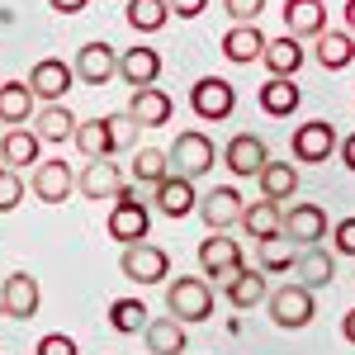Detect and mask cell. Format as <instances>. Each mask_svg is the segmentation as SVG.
<instances>
[{
	"label": "cell",
	"mask_w": 355,
	"mask_h": 355,
	"mask_svg": "<svg viewBox=\"0 0 355 355\" xmlns=\"http://www.w3.org/2000/svg\"><path fill=\"white\" fill-rule=\"evenodd\" d=\"M33 90L24 81H0V123H10V128H24L28 119H33Z\"/></svg>",
	"instance_id": "4dcf8cb0"
},
{
	"label": "cell",
	"mask_w": 355,
	"mask_h": 355,
	"mask_svg": "<svg viewBox=\"0 0 355 355\" xmlns=\"http://www.w3.org/2000/svg\"><path fill=\"white\" fill-rule=\"evenodd\" d=\"M123 19H128L133 33H162L171 10H166V0H128L123 5Z\"/></svg>",
	"instance_id": "836d02e7"
},
{
	"label": "cell",
	"mask_w": 355,
	"mask_h": 355,
	"mask_svg": "<svg viewBox=\"0 0 355 355\" xmlns=\"http://www.w3.org/2000/svg\"><path fill=\"white\" fill-rule=\"evenodd\" d=\"M19 199H24V180H19V171H0V214L19 209Z\"/></svg>",
	"instance_id": "f35d334b"
},
{
	"label": "cell",
	"mask_w": 355,
	"mask_h": 355,
	"mask_svg": "<svg viewBox=\"0 0 355 355\" xmlns=\"http://www.w3.org/2000/svg\"><path fill=\"white\" fill-rule=\"evenodd\" d=\"M289 152H294V162H303V166H322L331 152H336V123H327V119L299 123L294 137H289Z\"/></svg>",
	"instance_id": "9c48e42d"
},
{
	"label": "cell",
	"mask_w": 355,
	"mask_h": 355,
	"mask_svg": "<svg viewBox=\"0 0 355 355\" xmlns=\"http://www.w3.org/2000/svg\"><path fill=\"white\" fill-rule=\"evenodd\" d=\"M266 308H270V322L279 331H303L318 318V299L303 284H279V289H270L266 294Z\"/></svg>",
	"instance_id": "277c9868"
},
{
	"label": "cell",
	"mask_w": 355,
	"mask_h": 355,
	"mask_svg": "<svg viewBox=\"0 0 355 355\" xmlns=\"http://www.w3.org/2000/svg\"><path fill=\"white\" fill-rule=\"evenodd\" d=\"M256 105H261V114H270V119H289L303 105V90L294 85V76H270V81L256 90Z\"/></svg>",
	"instance_id": "7402d4cb"
},
{
	"label": "cell",
	"mask_w": 355,
	"mask_h": 355,
	"mask_svg": "<svg viewBox=\"0 0 355 355\" xmlns=\"http://www.w3.org/2000/svg\"><path fill=\"white\" fill-rule=\"evenodd\" d=\"M71 71H76V81L85 85H110L114 76H119V53H114L105 38H95V43H85L81 53H76V62H71Z\"/></svg>",
	"instance_id": "4fadbf2b"
},
{
	"label": "cell",
	"mask_w": 355,
	"mask_h": 355,
	"mask_svg": "<svg viewBox=\"0 0 355 355\" xmlns=\"http://www.w3.org/2000/svg\"><path fill=\"white\" fill-rule=\"evenodd\" d=\"M223 294H227V303L237 308V313H246V308H256V303H266V294H270V284H266V275L251 270V266H242V270L232 275L227 284H223Z\"/></svg>",
	"instance_id": "f1b7e54d"
},
{
	"label": "cell",
	"mask_w": 355,
	"mask_h": 355,
	"mask_svg": "<svg viewBox=\"0 0 355 355\" xmlns=\"http://www.w3.org/2000/svg\"><path fill=\"white\" fill-rule=\"evenodd\" d=\"M242 209H246V199L232 190V185H214V190L199 199V209H194V214L204 218L209 232H227V227H237V223H242Z\"/></svg>",
	"instance_id": "8fae6325"
},
{
	"label": "cell",
	"mask_w": 355,
	"mask_h": 355,
	"mask_svg": "<svg viewBox=\"0 0 355 355\" xmlns=\"http://www.w3.org/2000/svg\"><path fill=\"white\" fill-rule=\"evenodd\" d=\"M33 355H81V351H76V341H71V336H62V331H48V336L33 346Z\"/></svg>",
	"instance_id": "60d3db41"
},
{
	"label": "cell",
	"mask_w": 355,
	"mask_h": 355,
	"mask_svg": "<svg viewBox=\"0 0 355 355\" xmlns=\"http://www.w3.org/2000/svg\"><path fill=\"white\" fill-rule=\"evenodd\" d=\"M119 76L128 81V90H142V85H157L162 81V53L137 43L128 53H119Z\"/></svg>",
	"instance_id": "ffe728a7"
},
{
	"label": "cell",
	"mask_w": 355,
	"mask_h": 355,
	"mask_svg": "<svg viewBox=\"0 0 355 355\" xmlns=\"http://www.w3.org/2000/svg\"><path fill=\"white\" fill-rule=\"evenodd\" d=\"M171 175V162H166L162 147H137L133 157V185H162Z\"/></svg>",
	"instance_id": "8d00e7d4"
},
{
	"label": "cell",
	"mask_w": 355,
	"mask_h": 355,
	"mask_svg": "<svg viewBox=\"0 0 355 355\" xmlns=\"http://www.w3.org/2000/svg\"><path fill=\"white\" fill-rule=\"evenodd\" d=\"M28 90H33V100H43V105H62V95L76 85V71L62 62V57H43V62H33V71H28Z\"/></svg>",
	"instance_id": "30bf717a"
},
{
	"label": "cell",
	"mask_w": 355,
	"mask_h": 355,
	"mask_svg": "<svg viewBox=\"0 0 355 355\" xmlns=\"http://www.w3.org/2000/svg\"><path fill=\"white\" fill-rule=\"evenodd\" d=\"M341 336H346V341H351V346H355V308H351V313H346V318H341Z\"/></svg>",
	"instance_id": "7dc6e473"
},
{
	"label": "cell",
	"mask_w": 355,
	"mask_h": 355,
	"mask_svg": "<svg viewBox=\"0 0 355 355\" xmlns=\"http://www.w3.org/2000/svg\"><path fill=\"white\" fill-rule=\"evenodd\" d=\"M166 162H171V175L199 180V175H209V171H214V162H218V147H214V137H209V133L185 128V133H175V142L166 147Z\"/></svg>",
	"instance_id": "7a4b0ae2"
},
{
	"label": "cell",
	"mask_w": 355,
	"mask_h": 355,
	"mask_svg": "<svg viewBox=\"0 0 355 355\" xmlns=\"http://www.w3.org/2000/svg\"><path fill=\"white\" fill-rule=\"evenodd\" d=\"M242 266H246L242 242H232L227 232H209V242H199V270L209 275V279H218V289L242 270Z\"/></svg>",
	"instance_id": "52a82bcc"
},
{
	"label": "cell",
	"mask_w": 355,
	"mask_h": 355,
	"mask_svg": "<svg viewBox=\"0 0 355 355\" xmlns=\"http://www.w3.org/2000/svg\"><path fill=\"white\" fill-rule=\"evenodd\" d=\"M223 10L232 15V24H256V15L266 10V0H223Z\"/></svg>",
	"instance_id": "ab89813d"
},
{
	"label": "cell",
	"mask_w": 355,
	"mask_h": 355,
	"mask_svg": "<svg viewBox=\"0 0 355 355\" xmlns=\"http://www.w3.org/2000/svg\"><path fill=\"white\" fill-rule=\"evenodd\" d=\"M190 110L204 123H223V119L237 114V90H232V81H223V76H199L194 90H190Z\"/></svg>",
	"instance_id": "5b68a950"
},
{
	"label": "cell",
	"mask_w": 355,
	"mask_h": 355,
	"mask_svg": "<svg viewBox=\"0 0 355 355\" xmlns=\"http://www.w3.org/2000/svg\"><path fill=\"white\" fill-rule=\"evenodd\" d=\"M147 355H185V322L175 318H147Z\"/></svg>",
	"instance_id": "f546056e"
},
{
	"label": "cell",
	"mask_w": 355,
	"mask_h": 355,
	"mask_svg": "<svg viewBox=\"0 0 355 355\" xmlns=\"http://www.w3.org/2000/svg\"><path fill=\"white\" fill-rule=\"evenodd\" d=\"M341 147V162H346V171H355V133L346 137V142H336Z\"/></svg>",
	"instance_id": "f6af8a7d"
},
{
	"label": "cell",
	"mask_w": 355,
	"mask_h": 355,
	"mask_svg": "<svg viewBox=\"0 0 355 355\" xmlns=\"http://www.w3.org/2000/svg\"><path fill=\"white\" fill-rule=\"evenodd\" d=\"M166 10H171L175 19H199V15L209 10V0H166Z\"/></svg>",
	"instance_id": "7bdbcfd3"
},
{
	"label": "cell",
	"mask_w": 355,
	"mask_h": 355,
	"mask_svg": "<svg viewBox=\"0 0 355 355\" xmlns=\"http://www.w3.org/2000/svg\"><path fill=\"white\" fill-rule=\"evenodd\" d=\"M341 19H346V33L355 38V0H346V5H341Z\"/></svg>",
	"instance_id": "bcb514c9"
},
{
	"label": "cell",
	"mask_w": 355,
	"mask_h": 355,
	"mask_svg": "<svg viewBox=\"0 0 355 355\" xmlns=\"http://www.w3.org/2000/svg\"><path fill=\"white\" fill-rule=\"evenodd\" d=\"M261 53H266L261 24H232L223 33V57H227L232 67H251V62H261Z\"/></svg>",
	"instance_id": "44dd1931"
},
{
	"label": "cell",
	"mask_w": 355,
	"mask_h": 355,
	"mask_svg": "<svg viewBox=\"0 0 355 355\" xmlns=\"http://www.w3.org/2000/svg\"><path fill=\"white\" fill-rule=\"evenodd\" d=\"M128 119H133L137 128H166L171 123V114H175V105H171V95L166 90H157V85H142V90H133L128 95Z\"/></svg>",
	"instance_id": "e0dca14e"
},
{
	"label": "cell",
	"mask_w": 355,
	"mask_h": 355,
	"mask_svg": "<svg viewBox=\"0 0 355 355\" xmlns=\"http://www.w3.org/2000/svg\"><path fill=\"white\" fill-rule=\"evenodd\" d=\"M38 303H43V289L28 270H10L5 284H0V318H15V322H28L38 318Z\"/></svg>",
	"instance_id": "ba28073f"
},
{
	"label": "cell",
	"mask_w": 355,
	"mask_h": 355,
	"mask_svg": "<svg viewBox=\"0 0 355 355\" xmlns=\"http://www.w3.org/2000/svg\"><path fill=\"white\" fill-rule=\"evenodd\" d=\"M28 190L38 194L43 204H67V199H71V190H76V171L62 162V157H53V162H38V166H33Z\"/></svg>",
	"instance_id": "5bb4252c"
},
{
	"label": "cell",
	"mask_w": 355,
	"mask_h": 355,
	"mask_svg": "<svg viewBox=\"0 0 355 355\" xmlns=\"http://www.w3.org/2000/svg\"><path fill=\"white\" fill-rule=\"evenodd\" d=\"M76 114L67 110V105H43V110H33V133H38V142H71V133H76Z\"/></svg>",
	"instance_id": "83f0119b"
},
{
	"label": "cell",
	"mask_w": 355,
	"mask_h": 355,
	"mask_svg": "<svg viewBox=\"0 0 355 355\" xmlns=\"http://www.w3.org/2000/svg\"><path fill=\"white\" fill-rule=\"evenodd\" d=\"M152 204L162 209L171 223L190 218L194 209H199V194H194V180H185V175H166L162 185H152Z\"/></svg>",
	"instance_id": "2e32d148"
},
{
	"label": "cell",
	"mask_w": 355,
	"mask_h": 355,
	"mask_svg": "<svg viewBox=\"0 0 355 355\" xmlns=\"http://www.w3.org/2000/svg\"><path fill=\"white\" fill-rule=\"evenodd\" d=\"M147 303L142 299H114L110 303V327L119 331V336H137V331L147 327Z\"/></svg>",
	"instance_id": "d590c367"
},
{
	"label": "cell",
	"mask_w": 355,
	"mask_h": 355,
	"mask_svg": "<svg viewBox=\"0 0 355 355\" xmlns=\"http://www.w3.org/2000/svg\"><path fill=\"white\" fill-rule=\"evenodd\" d=\"M256 256H261V266H256L261 275H289L299 261V246L289 237H270V242H256Z\"/></svg>",
	"instance_id": "e575fe53"
},
{
	"label": "cell",
	"mask_w": 355,
	"mask_h": 355,
	"mask_svg": "<svg viewBox=\"0 0 355 355\" xmlns=\"http://www.w3.org/2000/svg\"><path fill=\"white\" fill-rule=\"evenodd\" d=\"M289 242L299 246H318L327 237V209L322 204H289V214H284V227H279Z\"/></svg>",
	"instance_id": "9a60e30c"
},
{
	"label": "cell",
	"mask_w": 355,
	"mask_h": 355,
	"mask_svg": "<svg viewBox=\"0 0 355 355\" xmlns=\"http://www.w3.org/2000/svg\"><path fill=\"white\" fill-rule=\"evenodd\" d=\"M166 313L175 318V322H209L214 318V284L209 279H199V275H175L171 284H166Z\"/></svg>",
	"instance_id": "6da1fadb"
},
{
	"label": "cell",
	"mask_w": 355,
	"mask_h": 355,
	"mask_svg": "<svg viewBox=\"0 0 355 355\" xmlns=\"http://www.w3.org/2000/svg\"><path fill=\"white\" fill-rule=\"evenodd\" d=\"M242 232H251L256 242H270V237H284L279 227H284V209L270 204V199H256V204H246L242 209V223H237Z\"/></svg>",
	"instance_id": "d4e9b609"
},
{
	"label": "cell",
	"mask_w": 355,
	"mask_h": 355,
	"mask_svg": "<svg viewBox=\"0 0 355 355\" xmlns=\"http://www.w3.org/2000/svg\"><path fill=\"white\" fill-rule=\"evenodd\" d=\"M331 246H336L341 256H351V261H355V218H341L336 227H331Z\"/></svg>",
	"instance_id": "b9f144b4"
},
{
	"label": "cell",
	"mask_w": 355,
	"mask_h": 355,
	"mask_svg": "<svg viewBox=\"0 0 355 355\" xmlns=\"http://www.w3.org/2000/svg\"><path fill=\"white\" fill-rule=\"evenodd\" d=\"M256 185H261V199L279 204V199H289V194L299 190V166H289V162H266V171L256 175Z\"/></svg>",
	"instance_id": "1f68e13d"
},
{
	"label": "cell",
	"mask_w": 355,
	"mask_h": 355,
	"mask_svg": "<svg viewBox=\"0 0 355 355\" xmlns=\"http://www.w3.org/2000/svg\"><path fill=\"white\" fill-rule=\"evenodd\" d=\"M313 57H318L322 71H346V67L355 62V38L346 33V28H327V33L313 38Z\"/></svg>",
	"instance_id": "603a6c76"
},
{
	"label": "cell",
	"mask_w": 355,
	"mask_h": 355,
	"mask_svg": "<svg viewBox=\"0 0 355 355\" xmlns=\"http://www.w3.org/2000/svg\"><path fill=\"white\" fill-rule=\"evenodd\" d=\"M266 162H270V147H266V137H256V133H237L227 147H223V166H227L237 180L261 175Z\"/></svg>",
	"instance_id": "7c38bea8"
},
{
	"label": "cell",
	"mask_w": 355,
	"mask_h": 355,
	"mask_svg": "<svg viewBox=\"0 0 355 355\" xmlns=\"http://www.w3.org/2000/svg\"><path fill=\"white\" fill-rule=\"evenodd\" d=\"M105 123H110V142H114V152H128L137 142V123L128 119V114H105Z\"/></svg>",
	"instance_id": "74e56055"
},
{
	"label": "cell",
	"mask_w": 355,
	"mask_h": 355,
	"mask_svg": "<svg viewBox=\"0 0 355 355\" xmlns=\"http://www.w3.org/2000/svg\"><path fill=\"white\" fill-rule=\"evenodd\" d=\"M48 5H53L57 15H81V10L90 5V0H48Z\"/></svg>",
	"instance_id": "ee69618b"
},
{
	"label": "cell",
	"mask_w": 355,
	"mask_h": 355,
	"mask_svg": "<svg viewBox=\"0 0 355 355\" xmlns=\"http://www.w3.org/2000/svg\"><path fill=\"white\" fill-rule=\"evenodd\" d=\"M0 171H5V166H0Z\"/></svg>",
	"instance_id": "c3c4849f"
},
{
	"label": "cell",
	"mask_w": 355,
	"mask_h": 355,
	"mask_svg": "<svg viewBox=\"0 0 355 355\" xmlns=\"http://www.w3.org/2000/svg\"><path fill=\"white\" fill-rule=\"evenodd\" d=\"M38 152H43V142H38L33 128H5V137H0V166L5 171L38 166Z\"/></svg>",
	"instance_id": "cb8c5ba5"
},
{
	"label": "cell",
	"mask_w": 355,
	"mask_h": 355,
	"mask_svg": "<svg viewBox=\"0 0 355 355\" xmlns=\"http://www.w3.org/2000/svg\"><path fill=\"white\" fill-rule=\"evenodd\" d=\"M294 270H299L303 289H327L331 279H336V256L322 251V246H303L299 261H294Z\"/></svg>",
	"instance_id": "484cf974"
},
{
	"label": "cell",
	"mask_w": 355,
	"mask_h": 355,
	"mask_svg": "<svg viewBox=\"0 0 355 355\" xmlns=\"http://www.w3.org/2000/svg\"><path fill=\"white\" fill-rule=\"evenodd\" d=\"M123 185H133V180H128V175H123V171H119L110 157H105V162H90L81 175H76V190H81L90 204H100V199H114V194L123 190Z\"/></svg>",
	"instance_id": "d6986e66"
},
{
	"label": "cell",
	"mask_w": 355,
	"mask_h": 355,
	"mask_svg": "<svg viewBox=\"0 0 355 355\" xmlns=\"http://www.w3.org/2000/svg\"><path fill=\"white\" fill-rule=\"evenodd\" d=\"M119 270H123V279H133V284H162V279H171V256L152 242H133V246H123Z\"/></svg>",
	"instance_id": "8992f818"
},
{
	"label": "cell",
	"mask_w": 355,
	"mask_h": 355,
	"mask_svg": "<svg viewBox=\"0 0 355 355\" xmlns=\"http://www.w3.org/2000/svg\"><path fill=\"white\" fill-rule=\"evenodd\" d=\"M110 237L123 246L133 242H147V232H152V214H147V204L137 199V185H123V190L114 194V209H110Z\"/></svg>",
	"instance_id": "3957f363"
},
{
	"label": "cell",
	"mask_w": 355,
	"mask_h": 355,
	"mask_svg": "<svg viewBox=\"0 0 355 355\" xmlns=\"http://www.w3.org/2000/svg\"><path fill=\"white\" fill-rule=\"evenodd\" d=\"M261 62H266V71H270V76H294L303 62H308V53H303L299 38L279 33V38H266V53H261Z\"/></svg>",
	"instance_id": "4316f807"
},
{
	"label": "cell",
	"mask_w": 355,
	"mask_h": 355,
	"mask_svg": "<svg viewBox=\"0 0 355 355\" xmlns=\"http://www.w3.org/2000/svg\"><path fill=\"white\" fill-rule=\"evenodd\" d=\"M284 28H289V38H318V33H327V0H284Z\"/></svg>",
	"instance_id": "ac0fdd59"
},
{
	"label": "cell",
	"mask_w": 355,
	"mask_h": 355,
	"mask_svg": "<svg viewBox=\"0 0 355 355\" xmlns=\"http://www.w3.org/2000/svg\"><path fill=\"white\" fill-rule=\"evenodd\" d=\"M71 142L81 147V157H85V162H105V157H114L110 123H105V119H85V123H76Z\"/></svg>",
	"instance_id": "d6a6232c"
}]
</instances>
